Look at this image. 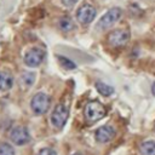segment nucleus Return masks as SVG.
Instances as JSON below:
<instances>
[{
    "label": "nucleus",
    "instance_id": "obj_2",
    "mask_svg": "<svg viewBox=\"0 0 155 155\" xmlns=\"http://www.w3.org/2000/svg\"><path fill=\"white\" fill-rule=\"evenodd\" d=\"M107 114V110L104 108V105L97 101H92L88 102L85 107V116L88 121H98L102 117H104Z\"/></svg>",
    "mask_w": 155,
    "mask_h": 155
},
{
    "label": "nucleus",
    "instance_id": "obj_6",
    "mask_svg": "<svg viewBox=\"0 0 155 155\" xmlns=\"http://www.w3.org/2000/svg\"><path fill=\"white\" fill-rule=\"evenodd\" d=\"M130 31L127 29H114L108 35V42L113 47H121L130 40Z\"/></svg>",
    "mask_w": 155,
    "mask_h": 155
},
{
    "label": "nucleus",
    "instance_id": "obj_10",
    "mask_svg": "<svg viewBox=\"0 0 155 155\" xmlns=\"http://www.w3.org/2000/svg\"><path fill=\"white\" fill-rule=\"evenodd\" d=\"M13 85V76L7 73V71H4L1 70L0 71V91L5 92V91H8Z\"/></svg>",
    "mask_w": 155,
    "mask_h": 155
},
{
    "label": "nucleus",
    "instance_id": "obj_20",
    "mask_svg": "<svg viewBox=\"0 0 155 155\" xmlns=\"http://www.w3.org/2000/svg\"><path fill=\"white\" fill-rule=\"evenodd\" d=\"M74 155H80V154H74Z\"/></svg>",
    "mask_w": 155,
    "mask_h": 155
},
{
    "label": "nucleus",
    "instance_id": "obj_14",
    "mask_svg": "<svg viewBox=\"0 0 155 155\" xmlns=\"http://www.w3.org/2000/svg\"><path fill=\"white\" fill-rule=\"evenodd\" d=\"M35 80V74L34 73H29V71H25L21 75V84L23 85V87H29L33 85Z\"/></svg>",
    "mask_w": 155,
    "mask_h": 155
},
{
    "label": "nucleus",
    "instance_id": "obj_9",
    "mask_svg": "<svg viewBox=\"0 0 155 155\" xmlns=\"http://www.w3.org/2000/svg\"><path fill=\"white\" fill-rule=\"evenodd\" d=\"M96 140L99 142V143H107L109 140L113 139V137L115 136V130L111 127V126H101L99 128H97L96 133Z\"/></svg>",
    "mask_w": 155,
    "mask_h": 155
},
{
    "label": "nucleus",
    "instance_id": "obj_15",
    "mask_svg": "<svg viewBox=\"0 0 155 155\" xmlns=\"http://www.w3.org/2000/svg\"><path fill=\"white\" fill-rule=\"evenodd\" d=\"M57 58H58V62H59V64H61L62 68H64V69H69V70L76 68L75 63H74L73 61H70L69 58H67V57H64V56H58Z\"/></svg>",
    "mask_w": 155,
    "mask_h": 155
},
{
    "label": "nucleus",
    "instance_id": "obj_1",
    "mask_svg": "<svg viewBox=\"0 0 155 155\" xmlns=\"http://www.w3.org/2000/svg\"><path fill=\"white\" fill-rule=\"evenodd\" d=\"M121 16H122V10L120 7H111L99 18L96 28L99 30L109 29L121 18Z\"/></svg>",
    "mask_w": 155,
    "mask_h": 155
},
{
    "label": "nucleus",
    "instance_id": "obj_11",
    "mask_svg": "<svg viewBox=\"0 0 155 155\" xmlns=\"http://www.w3.org/2000/svg\"><path fill=\"white\" fill-rule=\"evenodd\" d=\"M140 155H155V140H145L139 145Z\"/></svg>",
    "mask_w": 155,
    "mask_h": 155
},
{
    "label": "nucleus",
    "instance_id": "obj_18",
    "mask_svg": "<svg viewBox=\"0 0 155 155\" xmlns=\"http://www.w3.org/2000/svg\"><path fill=\"white\" fill-rule=\"evenodd\" d=\"M78 1H79V0H62V4H63L64 6H67V7H73V6L76 5Z\"/></svg>",
    "mask_w": 155,
    "mask_h": 155
},
{
    "label": "nucleus",
    "instance_id": "obj_7",
    "mask_svg": "<svg viewBox=\"0 0 155 155\" xmlns=\"http://www.w3.org/2000/svg\"><path fill=\"white\" fill-rule=\"evenodd\" d=\"M68 115H69V110L64 104H58L52 114H51V122L54 127H63L68 120Z\"/></svg>",
    "mask_w": 155,
    "mask_h": 155
},
{
    "label": "nucleus",
    "instance_id": "obj_8",
    "mask_svg": "<svg viewBox=\"0 0 155 155\" xmlns=\"http://www.w3.org/2000/svg\"><path fill=\"white\" fill-rule=\"evenodd\" d=\"M10 137H11V140L17 145H23V144L28 143L30 139L29 132L24 126H16L11 131Z\"/></svg>",
    "mask_w": 155,
    "mask_h": 155
},
{
    "label": "nucleus",
    "instance_id": "obj_12",
    "mask_svg": "<svg viewBox=\"0 0 155 155\" xmlns=\"http://www.w3.org/2000/svg\"><path fill=\"white\" fill-rule=\"evenodd\" d=\"M58 27L61 28L62 31H70L74 29L75 24L73 22V19L69 16H63L59 21H58Z\"/></svg>",
    "mask_w": 155,
    "mask_h": 155
},
{
    "label": "nucleus",
    "instance_id": "obj_19",
    "mask_svg": "<svg viewBox=\"0 0 155 155\" xmlns=\"http://www.w3.org/2000/svg\"><path fill=\"white\" fill-rule=\"evenodd\" d=\"M151 93H153V96H155V82H153V85H151Z\"/></svg>",
    "mask_w": 155,
    "mask_h": 155
},
{
    "label": "nucleus",
    "instance_id": "obj_17",
    "mask_svg": "<svg viewBox=\"0 0 155 155\" xmlns=\"http://www.w3.org/2000/svg\"><path fill=\"white\" fill-rule=\"evenodd\" d=\"M38 155H57V153H56V150H53L52 148H42V149L38 153Z\"/></svg>",
    "mask_w": 155,
    "mask_h": 155
},
{
    "label": "nucleus",
    "instance_id": "obj_16",
    "mask_svg": "<svg viewBox=\"0 0 155 155\" xmlns=\"http://www.w3.org/2000/svg\"><path fill=\"white\" fill-rule=\"evenodd\" d=\"M0 155H15V149L7 143L0 144Z\"/></svg>",
    "mask_w": 155,
    "mask_h": 155
},
{
    "label": "nucleus",
    "instance_id": "obj_5",
    "mask_svg": "<svg viewBox=\"0 0 155 155\" xmlns=\"http://www.w3.org/2000/svg\"><path fill=\"white\" fill-rule=\"evenodd\" d=\"M45 51L41 47H31L30 50L27 51L25 56H24V63L25 65L34 68V67H39L44 58H45Z\"/></svg>",
    "mask_w": 155,
    "mask_h": 155
},
{
    "label": "nucleus",
    "instance_id": "obj_13",
    "mask_svg": "<svg viewBox=\"0 0 155 155\" xmlns=\"http://www.w3.org/2000/svg\"><path fill=\"white\" fill-rule=\"evenodd\" d=\"M96 90H97L102 96H105V97L113 94V92H114V88H113L111 86H109V85H107V84H104V82H102V81L96 82Z\"/></svg>",
    "mask_w": 155,
    "mask_h": 155
},
{
    "label": "nucleus",
    "instance_id": "obj_3",
    "mask_svg": "<svg viewBox=\"0 0 155 155\" xmlns=\"http://www.w3.org/2000/svg\"><path fill=\"white\" fill-rule=\"evenodd\" d=\"M50 104H51V98H50L46 93H44V92L36 93V94L31 98V102H30V107H31L33 111H34L36 115L45 114V113L48 110Z\"/></svg>",
    "mask_w": 155,
    "mask_h": 155
},
{
    "label": "nucleus",
    "instance_id": "obj_4",
    "mask_svg": "<svg viewBox=\"0 0 155 155\" xmlns=\"http://www.w3.org/2000/svg\"><path fill=\"white\" fill-rule=\"evenodd\" d=\"M97 11L91 4H82L76 11V18L81 24H90L96 18Z\"/></svg>",
    "mask_w": 155,
    "mask_h": 155
}]
</instances>
